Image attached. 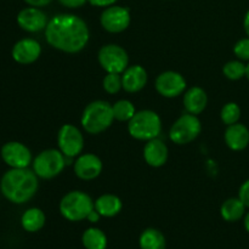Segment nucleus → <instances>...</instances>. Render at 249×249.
I'll return each mask as SVG.
<instances>
[{
	"mask_svg": "<svg viewBox=\"0 0 249 249\" xmlns=\"http://www.w3.org/2000/svg\"><path fill=\"white\" fill-rule=\"evenodd\" d=\"M89 38L88 24L75 15H56L45 28V39L49 45L62 53H79L87 46Z\"/></svg>",
	"mask_w": 249,
	"mask_h": 249,
	"instance_id": "f257e3e1",
	"label": "nucleus"
},
{
	"mask_svg": "<svg viewBox=\"0 0 249 249\" xmlns=\"http://www.w3.org/2000/svg\"><path fill=\"white\" fill-rule=\"evenodd\" d=\"M38 177L28 168H11L0 181L2 196L15 204H23L31 201L38 191Z\"/></svg>",
	"mask_w": 249,
	"mask_h": 249,
	"instance_id": "f03ea898",
	"label": "nucleus"
},
{
	"mask_svg": "<svg viewBox=\"0 0 249 249\" xmlns=\"http://www.w3.org/2000/svg\"><path fill=\"white\" fill-rule=\"evenodd\" d=\"M114 121L112 105L108 102L96 100L88 105L82 114V126L88 134L97 135L108 129Z\"/></svg>",
	"mask_w": 249,
	"mask_h": 249,
	"instance_id": "7ed1b4c3",
	"label": "nucleus"
},
{
	"mask_svg": "<svg viewBox=\"0 0 249 249\" xmlns=\"http://www.w3.org/2000/svg\"><path fill=\"white\" fill-rule=\"evenodd\" d=\"M128 131L131 138L141 141H150L160 136L162 121L156 112L142 109L134 114L128 122Z\"/></svg>",
	"mask_w": 249,
	"mask_h": 249,
	"instance_id": "20e7f679",
	"label": "nucleus"
},
{
	"mask_svg": "<svg viewBox=\"0 0 249 249\" xmlns=\"http://www.w3.org/2000/svg\"><path fill=\"white\" fill-rule=\"evenodd\" d=\"M95 209V202L83 191H71L60 202V213L68 221H82L88 219Z\"/></svg>",
	"mask_w": 249,
	"mask_h": 249,
	"instance_id": "39448f33",
	"label": "nucleus"
},
{
	"mask_svg": "<svg viewBox=\"0 0 249 249\" xmlns=\"http://www.w3.org/2000/svg\"><path fill=\"white\" fill-rule=\"evenodd\" d=\"M66 165V157L60 150L49 148L39 153L33 160V172L40 179H53L61 174Z\"/></svg>",
	"mask_w": 249,
	"mask_h": 249,
	"instance_id": "423d86ee",
	"label": "nucleus"
},
{
	"mask_svg": "<svg viewBox=\"0 0 249 249\" xmlns=\"http://www.w3.org/2000/svg\"><path fill=\"white\" fill-rule=\"evenodd\" d=\"M202 124L196 114L185 113L177 119L169 131V138L177 145L192 142L201 134Z\"/></svg>",
	"mask_w": 249,
	"mask_h": 249,
	"instance_id": "0eeeda50",
	"label": "nucleus"
},
{
	"mask_svg": "<svg viewBox=\"0 0 249 249\" xmlns=\"http://www.w3.org/2000/svg\"><path fill=\"white\" fill-rule=\"evenodd\" d=\"M99 63L102 70L107 73H118L122 74L128 68L129 56L128 53L122 46L116 44L104 45L99 51Z\"/></svg>",
	"mask_w": 249,
	"mask_h": 249,
	"instance_id": "6e6552de",
	"label": "nucleus"
},
{
	"mask_svg": "<svg viewBox=\"0 0 249 249\" xmlns=\"http://www.w3.org/2000/svg\"><path fill=\"white\" fill-rule=\"evenodd\" d=\"M58 150L66 158H74L84 148V138L79 129L73 124H63L57 134Z\"/></svg>",
	"mask_w": 249,
	"mask_h": 249,
	"instance_id": "1a4fd4ad",
	"label": "nucleus"
},
{
	"mask_svg": "<svg viewBox=\"0 0 249 249\" xmlns=\"http://www.w3.org/2000/svg\"><path fill=\"white\" fill-rule=\"evenodd\" d=\"M100 22L105 31L109 33H121L130 24V12L126 7L111 5L102 11Z\"/></svg>",
	"mask_w": 249,
	"mask_h": 249,
	"instance_id": "9d476101",
	"label": "nucleus"
},
{
	"mask_svg": "<svg viewBox=\"0 0 249 249\" xmlns=\"http://www.w3.org/2000/svg\"><path fill=\"white\" fill-rule=\"evenodd\" d=\"M0 155L10 168H28L32 163L31 150L18 141H9L5 143Z\"/></svg>",
	"mask_w": 249,
	"mask_h": 249,
	"instance_id": "9b49d317",
	"label": "nucleus"
},
{
	"mask_svg": "<svg viewBox=\"0 0 249 249\" xmlns=\"http://www.w3.org/2000/svg\"><path fill=\"white\" fill-rule=\"evenodd\" d=\"M186 89V80L180 73L167 71L160 73L156 79V90L163 97H178Z\"/></svg>",
	"mask_w": 249,
	"mask_h": 249,
	"instance_id": "f8f14e48",
	"label": "nucleus"
},
{
	"mask_svg": "<svg viewBox=\"0 0 249 249\" xmlns=\"http://www.w3.org/2000/svg\"><path fill=\"white\" fill-rule=\"evenodd\" d=\"M48 17L38 7H26L17 15V24L28 33L45 31L48 26Z\"/></svg>",
	"mask_w": 249,
	"mask_h": 249,
	"instance_id": "ddd939ff",
	"label": "nucleus"
},
{
	"mask_svg": "<svg viewBox=\"0 0 249 249\" xmlns=\"http://www.w3.org/2000/svg\"><path fill=\"white\" fill-rule=\"evenodd\" d=\"M41 53V46L36 39L24 38L17 41L11 51L12 58L19 65H31L36 62Z\"/></svg>",
	"mask_w": 249,
	"mask_h": 249,
	"instance_id": "4468645a",
	"label": "nucleus"
},
{
	"mask_svg": "<svg viewBox=\"0 0 249 249\" xmlns=\"http://www.w3.org/2000/svg\"><path fill=\"white\" fill-rule=\"evenodd\" d=\"M102 162L96 155L92 153H85V155L78 156L77 160L74 162V174L79 179L89 181L94 180L101 174Z\"/></svg>",
	"mask_w": 249,
	"mask_h": 249,
	"instance_id": "2eb2a0df",
	"label": "nucleus"
},
{
	"mask_svg": "<svg viewBox=\"0 0 249 249\" xmlns=\"http://www.w3.org/2000/svg\"><path fill=\"white\" fill-rule=\"evenodd\" d=\"M147 83V72L140 65H134L122 73V85L126 92H138Z\"/></svg>",
	"mask_w": 249,
	"mask_h": 249,
	"instance_id": "dca6fc26",
	"label": "nucleus"
},
{
	"mask_svg": "<svg viewBox=\"0 0 249 249\" xmlns=\"http://www.w3.org/2000/svg\"><path fill=\"white\" fill-rule=\"evenodd\" d=\"M168 147L162 140L158 138L147 141L143 147V158L146 163L153 168H160L167 163Z\"/></svg>",
	"mask_w": 249,
	"mask_h": 249,
	"instance_id": "f3484780",
	"label": "nucleus"
},
{
	"mask_svg": "<svg viewBox=\"0 0 249 249\" xmlns=\"http://www.w3.org/2000/svg\"><path fill=\"white\" fill-rule=\"evenodd\" d=\"M225 142L232 151H242L249 145V129L245 124L235 123L225 130Z\"/></svg>",
	"mask_w": 249,
	"mask_h": 249,
	"instance_id": "a211bd4d",
	"label": "nucleus"
},
{
	"mask_svg": "<svg viewBox=\"0 0 249 249\" xmlns=\"http://www.w3.org/2000/svg\"><path fill=\"white\" fill-rule=\"evenodd\" d=\"M207 104H208V96L202 88L194 87L185 92L184 106L187 113L197 116L206 109Z\"/></svg>",
	"mask_w": 249,
	"mask_h": 249,
	"instance_id": "6ab92c4d",
	"label": "nucleus"
},
{
	"mask_svg": "<svg viewBox=\"0 0 249 249\" xmlns=\"http://www.w3.org/2000/svg\"><path fill=\"white\" fill-rule=\"evenodd\" d=\"M122 208H123V203L116 195H102L95 201V211L104 218H113L117 214L121 213Z\"/></svg>",
	"mask_w": 249,
	"mask_h": 249,
	"instance_id": "aec40b11",
	"label": "nucleus"
},
{
	"mask_svg": "<svg viewBox=\"0 0 249 249\" xmlns=\"http://www.w3.org/2000/svg\"><path fill=\"white\" fill-rule=\"evenodd\" d=\"M246 208L247 207L243 204V202L240 198H229L223 203L220 208V214L223 219L229 223H235V221L241 220L245 216Z\"/></svg>",
	"mask_w": 249,
	"mask_h": 249,
	"instance_id": "412c9836",
	"label": "nucleus"
},
{
	"mask_svg": "<svg viewBox=\"0 0 249 249\" xmlns=\"http://www.w3.org/2000/svg\"><path fill=\"white\" fill-rule=\"evenodd\" d=\"M45 214L39 208H29L22 214L21 225L27 232H36L45 225Z\"/></svg>",
	"mask_w": 249,
	"mask_h": 249,
	"instance_id": "4be33fe9",
	"label": "nucleus"
},
{
	"mask_svg": "<svg viewBox=\"0 0 249 249\" xmlns=\"http://www.w3.org/2000/svg\"><path fill=\"white\" fill-rule=\"evenodd\" d=\"M139 245L141 249H165V237L157 229H146L140 236Z\"/></svg>",
	"mask_w": 249,
	"mask_h": 249,
	"instance_id": "5701e85b",
	"label": "nucleus"
},
{
	"mask_svg": "<svg viewBox=\"0 0 249 249\" xmlns=\"http://www.w3.org/2000/svg\"><path fill=\"white\" fill-rule=\"evenodd\" d=\"M82 242L85 249H106L107 237L102 230L97 228H89L82 236Z\"/></svg>",
	"mask_w": 249,
	"mask_h": 249,
	"instance_id": "b1692460",
	"label": "nucleus"
},
{
	"mask_svg": "<svg viewBox=\"0 0 249 249\" xmlns=\"http://www.w3.org/2000/svg\"><path fill=\"white\" fill-rule=\"evenodd\" d=\"M112 109L114 119L119 122H129L136 113L135 106L129 100H119L112 105Z\"/></svg>",
	"mask_w": 249,
	"mask_h": 249,
	"instance_id": "393cba45",
	"label": "nucleus"
},
{
	"mask_svg": "<svg viewBox=\"0 0 249 249\" xmlns=\"http://www.w3.org/2000/svg\"><path fill=\"white\" fill-rule=\"evenodd\" d=\"M246 66L242 61H229L223 67V73L228 79L240 80L246 77Z\"/></svg>",
	"mask_w": 249,
	"mask_h": 249,
	"instance_id": "a878e982",
	"label": "nucleus"
},
{
	"mask_svg": "<svg viewBox=\"0 0 249 249\" xmlns=\"http://www.w3.org/2000/svg\"><path fill=\"white\" fill-rule=\"evenodd\" d=\"M220 118L224 124L231 125V124L238 123L241 118V108L236 102H229L223 107L220 112Z\"/></svg>",
	"mask_w": 249,
	"mask_h": 249,
	"instance_id": "bb28decb",
	"label": "nucleus"
},
{
	"mask_svg": "<svg viewBox=\"0 0 249 249\" xmlns=\"http://www.w3.org/2000/svg\"><path fill=\"white\" fill-rule=\"evenodd\" d=\"M102 85H104V89L106 92L111 95L117 94L123 88V85H122V75L118 74V73H107L106 77L104 78Z\"/></svg>",
	"mask_w": 249,
	"mask_h": 249,
	"instance_id": "cd10ccee",
	"label": "nucleus"
},
{
	"mask_svg": "<svg viewBox=\"0 0 249 249\" xmlns=\"http://www.w3.org/2000/svg\"><path fill=\"white\" fill-rule=\"evenodd\" d=\"M233 53L240 60L249 62V36L238 40L233 46Z\"/></svg>",
	"mask_w": 249,
	"mask_h": 249,
	"instance_id": "c85d7f7f",
	"label": "nucleus"
},
{
	"mask_svg": "<svg viewBox=\"0 0 249 249\" xmlns=\"http://www.w3.org/2000/svg\"><path fill=\"white\" fill-rule=\"evenodd\" d=\"M238 198L243 202L247 208H249V179L241 185L240 191H238Z\"/></svg>",
	"mask_w": 249,
	"mask_h": 249,
	"instance_id": "c756f323",
	"label": "nucleus"
},
{
	"mask_svg": "<svg viewBox=\"0 0 249 249\" xmlns=\"http://www.w3.org/2000/svg\"><path fill=\"white\" fill-rule=\"evenodd\" d=\"M87 1L88 0H58V2L62 6L68 7V9H78V7H82Z\"/></svg>",
	"mask_w": 249,
	"mask_h": 249,
	"instance_id": "7c9ffc66",
	"label": "nucleus"
},
{
	"mask_svg": "<svg viewBox=\"0 0 249 249\" xmlns=\"http://www.w3.org/2000/svg\"><path fill=\"white\" fill-rule=\"evenodd\" d=\"M92 6H99V7H108L113 5L117 0H88Z\"/></svg>",
	"mask_w": 249,
	"mask_h": 249,
	"instance_id": "2f4dec72",
	"label": "nucleus"
},
{
	"mask_svg": "<svg viewBox=\"0 0 249 249\" xmlns=\"http://www.w3.org/2000/svg\"><path fill=\"white\" fill-rule=\"evenodd\" d=\"M29 6H34V7H43L46 6V5L50 4L53 0H24Z\"/></svg>",
	"mask_w": 249,
	"mask_h": 249,
	"instance_id": "473e14b6",
	"label": "nucleus"
},
{
	"mask_svg": "<svg viewBox=\"0 0 249 249\" xmlns=\"http://www.w3.org/2000/svg\"><path fill=\"white\" fill-rule=\"evenodd\" d=\"M100 218H101V215H100V214L94 209V211L89 214V216H88L87 220H89L90 223H97V221L100 220Z\"/></svg>",
	"mask_w": 249,
	"mask_h": 249,
	"instance_id": "72a5a7b5",
	"label": "nucleus"
},
{
	"mask_svg": "<svg viewBox=\"0 0 249 249\" xmlns=\"http://www.w3.org/2000/svg\"><path fill=\"white\" fill-rule=\"evenodd\" d=\"M243 27H245L246 33H247V36H249V10L247 11V14H246L245 19H243Z\"/></svg>",
	"mask_w": 249,
	"mask_h": 249,
	"instance_id": "f704fd0d",
	"label": "nucleus"
},
{
	"mask_svg": "<svg viewBox=\"0 0 249 249\" xmlns=\"http://www.w3.org/2000/svg\"><path fill=\"white\" fill-rule=\"evenodd\" d=\"M243 224H245L246 231L249 233V212L245 215V220H243Z\"/></svg>",
	"mask_w": 249,
	"mask_h": 249,
	"instance_id": "c9c22d12",
	"label": "nucleus"
},
{
	"mask_svg": "<svg viewBox=\"0 0 249 249\" xmlns=\"http://www.w3.org/2000/svg\"><path fill=\"white\" fill-rule=\"evenodd\" d=\"M246 78L249 80V62H248V65L246 66Z\"/></svg>",
	"mask_w": 249,
	"mask_h": 249,
	"instance_id": "e433bc0d",
	"label": "nucleus"
}]
</instances>
